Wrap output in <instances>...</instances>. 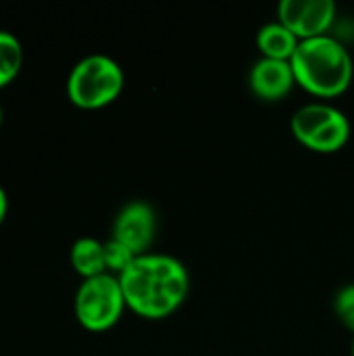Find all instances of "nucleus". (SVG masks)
I'll use <instances>...</instances> for the list:
<instances>
[{
    "mask_svg": "<svg viewBox=\"0 0 354 356\" xmlns=\"http://www.w3.org/2000/svg\"><path fill=\"white\" fill-rule=\"evenodd\" d=\"M6 211H8V200H6V192L0 186V225H2V221L6 217Z\"/></svg>",
    "mask_w": 354,
    "mask_h": 356,
    "instance_id": "14",
    "label": "nucleus"
},
{
    "mask_svg": "<svg viewBox=\"0 0 354 356\" xmlns=\"http://www.w3.org/2000/svg\"><path fill=\"white\" fill-rule=\"evenodd\" d=\"M0 123H2V106H0Z\"/></svg>",
    "mask_w": 354,
    "mask_h": 356,
    "instance_id": "15",
    "label": "nucleus"
},
{
    "mask_svg": "<svg viewBox=\"0 0 354 356\" xmlns=\"http://www.w3.org/2000/svg\"><path fill=\"white\" fill-rule=\"evenodd\" d=\"M127 309L144 319H165L186 300L190 275L186 265L169 254L146 252L119 275Z\"/></svg>",
    "mask_w": 354,
    "mask_h": 356,
    "instance_id": "1",
    "label": "nucleus"
},
{
    "mask_svg": "<svg viewBox=\"0 0 354 356\" xmlns=\"http://www.w3.org/2000/svg\"><path fill=\"white\" fill-rule=\"evenodd\" d=\"M127 309L117 275L102 273L83 280L75 294V317L88 332L111 330Z\"/></svg>",
    "mask_w": 354,
    "mask_h": 356,
    "instance_id": "5",
    "label": "nucleus"
},
{
    "mask_svg": "<svg viewBox=\"0 0 354 356\" xmlns=\"http://www.w3.org/2000/svg\"><path fill=\"white\" fill-rule=\"evenodd\" d=\"M334 311L336 317L354 332V284H346L344 288L338 290L334 298Z\"/></svg>",
    "mask_w": 354,
    "mask_h": 356,
    "instance_id": "13",
    "label": "nucleus"
},
{
    "mask_svg": "<svg viewBox=\"0 0 354 356\" xmlns=\"http://www.w3.org/2000/svg\"><path fill=\"white\" fill-rule=\"evenodd\" d=\"M136 257L138 254L134 250H129L125 244H121L115 238L104 242V263H106V273H111V275L119 277L134 263Z\"/></svg>",
    "mask_w": 354,
    "mask_h": 356,
    "instance_id": "12",
    "label": "nucleus"
},
{
    "mask_svg": "<svg viewBox=\"0 0 354 356\" xmlns=\"http://www.w3.org/2000/svg\"><path fill=\"white\" fill-rule=\"evenodd\" d=\"M336 13L334 0H282L277 4V21L298 40L325 35L336 21Z\"/></svg>",
    "mask_w": 354,
    "mask_h": 356,
    "instance_id": "6",
    "label": "nucleus"
},
{
    "mask_svg": "<svg viewBox=\"0 0 354 356\" xmlns=\"http://www.w3.org/2000/svg\"><path fill=\"white\" fill-rule=\"evenodd\" d=\"M290 65L296 83L319 98L340 96L353 83V56L348 48L330 33L300 40Z\"/></svg>",
    "mask_w": 354,
    "mask_h": 356,
    "instance_id": "2",
    "label": "nucleus"
},
{
    "mask_svg": "<svg viewBox=\"0 0 354 356\" xmlns=\"http://www.w3.org/2000/svg\"><path fill=\"white\" fill-rule=\"evenodd\" d=\"M156 234V213L146 200L127 202L115 217L113 238L136 254H146Z\"/></svg>",
    "mask_w": 354,
    "mask_h": 356,
    "instance_id": "7",
    "label": "nucleus"
},
{
    "mask_svg": "<svg viewBox=\"0 0 354 356\" xmlns=\"http://www.w3.org/2000/svg\"><path fill=\"white\" fill-rule=\"evenodd\" d=\"M125 83L121 65L106 54H90L75 63L67 79L69 100L86 111L102 108L117 100Z\"/></svg>",
    "mask_w": 354,
    "mask_h": 356,
    "instance_id": "3",
    "label": "nucleus"
},
{
    "mask_svg": "<svg viewBox=\"0 0 354 356\" xmlns=\"http://www.w3.org/2000/svg\"><path fill=\"white\" fill-rule=\"evenodd\" d=\"M248 83L250 90L263 98V100H280L286 94H290V90L296 83L294 77V69L290 65V60H277V58H259L248 75Z\"/></svg>",
    "mask_w": 354,
    "mask_h": 356,
    "instance_id": "8",
    "label": "nucleus"
},
{
    "mask_svg": "<svg viewBox=\"0 0 354 356\" xmlns=\"http://www.w3.org/2000/svg\"><path fill=\"white\" fill-rule=\"evenodd\" d=\"M23 67V46L10 31L0 29V90L6 88Z\"/></svg>",
    "mask_w": 354,
    "mask_h": 356,
    "instance_id": "11",
    "label": "nucleus"
},
{
    "mask_svg": "<svg viewBox=\"0 0 354 356\" xmlns=\"http://www.w3.org/2000/svg\"><path fill=\"white\" fill-rule=\"evenodd\" d=\"M294 138L315 152H336L351 138L348 117L328 102L303 104L290 121Z\"/></svg>",
    "mask_w": 354,
    "mask_h": 356,
    "instance_id": "4",
    "label": "nucleus"
},
{
    "mask_svg": "<svg viewBox=\"0 0 354 356\" xmlns=\"http://www.w3.org/2000/svg\"><path fill=\"white\" fill-rule=\"evenodd\" d=\"M353 356H354V340H353Z\"/></svg>",
    "mask_w": 354,
    "mask_h": 356,
    "instance_id": "16",
    "label": "nucleus"
},
{
    "mask_svg": "<svg viewBox=\"0 0 354 356\" xmlns=\"http://www.w3.org/2000/svg\"><path fill=\"white\" fill-rule=\"evenodd\" d=\"M300 40L282 21H269L257 33V46L267 58L290 60Z\"/></svg>",
    "mask_w": 354,
    "mask_h": 356,
    "instance_id": "9",
    "label": "nucleus"
},
{
    "mask_svg": "<svg viewBox=\"0 0 354 356\" xmlns=\"http://www.w3.org/2000/svg\"><path fill=\"white\" fill-rule=\"evenodd\" d=\"M71 265L83 280L106 273L104 244L96 238H79L71 246Z\"/></svg>",
    "mask_w": 354,
    "mask_h": 356,
    "instance_id": "10",
    "label": "nucleus"
}]
</instances>
